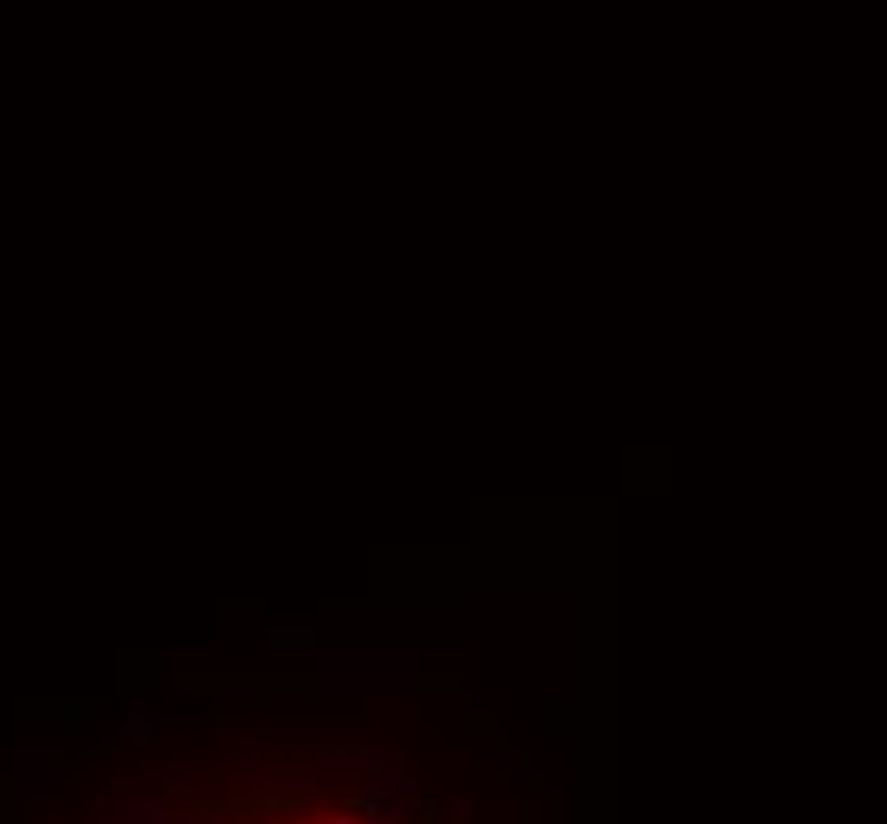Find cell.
Wrapping results in <instances>:
<instances>
[{"label": "cell", "instance_id": "1", "mask_svg": "<svg viewBox=\"0 0 887 824\" xmlns=\"http://www.w3.org/2000/svg\"><path fill=\"white\" fill-rule=\"evenodd\" d=\"M127 819H134V824H172L159 799H134V806H127Z\"/></svg>", "mask_w": 887, "mask_h": 824}, {"label": "cell", "instance_id": "2", "mask_svg": "<svg viewBox=\"0 0 887 824\" xmlns=\"http://www.w3.org/2000/svg\"><path fill=\"white\" fill-rule=\"evenodd\" d=\"M330 824H355V812H342V819H330Z\"/></svg>", "mask_w": 887, "mask_h": 824}, {"label": "cell", "instance_id": "3", "mask_svg": "<svg viewBox=\"0 0 887 824\" xmlns=\"http://www.w3.org/2000/svg\"><path fill=\"white\" fill-rule=\"evenodd\" d=\"M190 824H203V819H190Z\"/></svg>", "mask_w": 887, "mask_h": 824}]
</instances>
